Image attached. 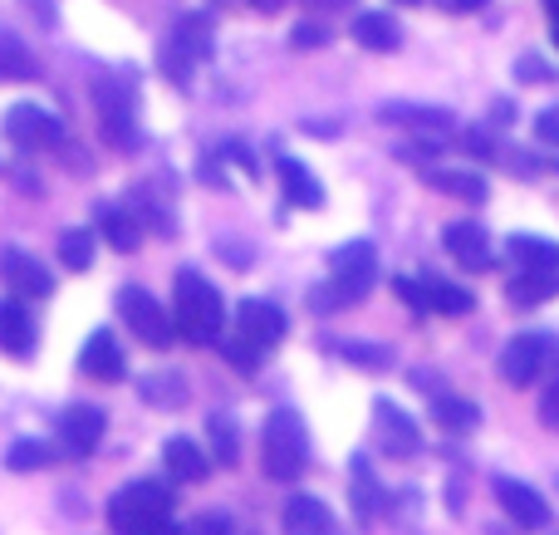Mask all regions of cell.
Segmentation results:
<instances>
[{"instance_id":"1","label":"cell","mask_w":559,"mask_h":535,"mask_svg":"<svg viewBox=\"0 0 559 535\" xmlns=\"http://www.w3.org/2000/svg\"><path fill=\"white\" fill-rule=\"evenodd\" d=\"M222 324H226V305L222 290L206 281L202 271H177V334L197 349L222 340Z\"/></svg>"},{"instance_id":"2","label":"cell","mask_w":559,"mask_h":535,"mask_svg":"<svg viewBox=\"0 0 559 535\" xmlns=\"http://www.w3.org/2000/svg\"><path fill=\"white\" fill-rule=\"evenodd\" d=\"M309 462V432L295 408H275L261 428V467L275 482H299Z\"/></svg>"},{"instance_id":"3","label":"cell","mask_w":559,"mask_h":535,"mask_svg":"<svg viewBox=\"0 0 559 535\" xmlns=\"http://www.w3.org/2000/svg\"><path fill=\"white\" fill-rule=\"evenodd\" d=\"M329 271H334V305H364L368 290L378 285V251L368 241H348L329 255Z\"/></svg>"},{"instance_id":"4","label":"cell","mask_w":559,"mask_h":535,"mask_svg":"<svg viewBox=\"0 0 559 535\" xmlns=\"http://www.w3.org/2000/svg\"><path fill=\"white\" fill-rule=\"evenodd\" d=\"M118 314H123V324L147 349H167V344L177 340V314H167L143 285H123V290H118Z\"/></svg>"},{"instance_id":"5","label":"cell","mask_w":559,"mask_h":535,"mask_svg":"<svg viewBox=\"0 0 559 535\" xmlns=\"http://www.w3.org/2000/svg\"><path fill=\"white\" fill-rule=\"evenodd\" d=\"M133 88L123 84H98V133L114 153H138V114H133Z\"/></svg>"},{"instance_id":"6","label":"cell","mask_w":559,"mask_h":535,"mask_svg":"<svg viewBox=\"0 0 559 535\" xmlns=\"http://www.w3.org/2000/svg\"><path fill=\"white\" fill-rule=\"evenodd\" d=\"M555 359V340L550 334H515L511 344L501 349V379L511 389H531Z\"/></svg>"},{"instance_id":"7","label":"cell","mask_w":559,"mask_h":535,"mask_svg":"<svg viewBox=\"0 0 559 535\" xmlns=\"http://www.w3.org/2000/svg\"><path fill=\"white\" fill-rule=\"evenodd\" d=\"M206 55H212V25H206L202 15H187L163 49L167 79H173V84H187V79H192V64H202Z\"/></svg>"},{"instance_id":"8","label":"cell","mask_w":559,"mask_h":535,"mask_svg":"<svg viewBox=\"0 0 559 535\" xmlns=\"http://www.w3.org/2000/svg\"><path fill=\"white\" fill-rule=\"evenodd\" d=\"M5 133L15 147H25V153H55L59 143H64V123H59L55 114H45L39 104H15L5 114Z\"/></svg>"},{"instance_id":"9","label":"cell","mask_w":559,"mask_h":535,"mask_svg":"<svg viewBox=\"0 0 559 535\" xmlns=\"http://www.w3.org/2000/svg\"><path fill=\"white\" fill-rule=\"evenodd\" d=\"M373 432H378L383 457H393V462L417 457V448H423V428H417L413 413H403L393 399H378L373 403Z\"/></svg>"},{"instance_id":"10","label":"cell","mask_w":559,"mask_h":535,"mask_svg":"<svg viewBox=\"0 0 559 535\" xmlns=\"http://www.w3.org/2000/svg\"><path fill=\"white\" fill-rule=\"evenodd\" d=\"M0 285H5L10 295H29V300L55 295V275H49L29 251H20V246H5V251H0Z\"/></svg>"},{"instance_id":"11","label":"cell","mask_w":559,"mask_h":535,"mask_svg":"<svg viewBox=\"0 0 559 535\" xmlns=\"http://www.w3.org/2000/svg\"><path fill=\"white\" fill-rule=\"evenodd\" d=\"M147 511H173V491H167L163 482H128V487H118L114 497H108V521H114V531H123L128 521L147 516Z\"/></svg>"},{"instance_id":"12","label":"cell","mask_w":559,"mask_h":535,"mask_svg":"<svg viewBox=\"0 0 559 535\" xmlns=\"http://www.w3.org/2000/svg\"><path fill=\"white\" fill-rule=\"evenodd\" d=\"M104 428H108L104 408H94V403H69L64 418H59V452L88 457V452L98 448V438H104Z\"/></svg>"},{"instance_id":"13","label":"cell","mask_w":559,"mask_h":535,"mask_svg":"<svg viewBox=\"0 0 559 535\" xmlns=\"http://www.w3.org/2000/svg\"><path fill=\"white\" fill-rule=\"evenodd\" d=\"M246 344H255V349H275L280 340H285V310L271 300H241L236 305V330Z\"/></svg>"},{"instance_id":"14","label":"cell","mask_w":559,"mask_h":535,"mask_svg":"<svg viewBox=\"0 0 559 535\" xmlns=\"http://www.w3.org/2000/svg\"><path fill=\"white\" fill-rule=\"evenodd\" d=\"M442 246L452 251V261L462 265V271H472V275H481V271H491V265H496L491 236H486L481 222H452L442 231Z\"/></svg>"},{"instance_id":"15","label":"cell","mask_w":559,"mask_h":535,"mask_svg":"<svg viewBox=\"0 0 559 535\" xmlns=\"http://www.w3.org/2000/svg\"><path fill=\"white\" fill-rule=\"evenodd\" d=\"M496 501H501V511L521 531H545V526H550V507H545V497L535 487H525V482L496 477Z\"/></svg>"},{"instance_id":"16","label":"cell","mask_w":559,"mask_h":535,"mask_svg":"<svg viewBox=\"0 0 559 535\" xmlns=\"http://www.w3.org/2000/svg\"><path fill=\"white\" fill-rule=\"evenodd\" d=\"M79 369H84V379H94V383H123L128 359H123V349H118L114 334L94 330L88 344H84V354H79Z\"/></svg>"},{"instance_id":"17","label":"cell","mask_w":559,"mask_h":535,"mask_svg":"<svg viewBox=\"0 0 559 535\" xmlns=\"http://www.w3.org/2000/svg\"><path fill=\"white\" fill-rule=\"evenodd\" d=\"M378 123L413 128V133L423 138V133H452L456 118L447 114V108H427V104H383L378 108Z\"/></svg>"},{"instance_id":"18","label":"cell","mask_w":559,"mask_h":535,"mask_svg":"<svg viewBox=\"0 0 559 535\" xmlns=\"http://www.w3.org/2000/svg\"><path fill=\"white\" fill-rule=\"evenodd\" d=\"M417 173H423L427 187H437V192L456 197V202H466V206H481L486 192H491L481 173H456V167H432V163H423Z\"/></svg>"},{"instance_id":"19","label":"cell","mask_w":559,"mask_h":535,"mask_svg":"<svg viewBox=\"0 0 559 535\" xmlns=\"http://www.w3.org/2000/svg\"><path fill=\"white\" fill-rule=\"evenodd\" d=\"M0 349L10 354V359H25V354H35V320H29V310L15 300H0Z\"/></svg>"},{"instance_id":"20","label":"cell","mask_w":559,"mask_h":535,"mask_svg":"<svg viewBox=\"0 0 559 535\" xmlns=\"http://www.w3.org/2000/svg\"><path fill=\"white\" fill-rule=\"evenodd\" d=\"M280 521H285V535H334V511L319 497H289Z\"/></svg>"},{"instance_id":"21","label":"cell","mask_w":559,"mask_h":535,"mask_svg":"<svg viewBox=\"0 0 559 535\" xmlns=\"http://www.w3.org/2000/svg\"><path fill=\"white\" fill-rule=\"evenodd\" d=\"M354 39L364 49H373V55H393V49L403 45V29H397V20L383 15V10H364V15H354Z\"/></svg>"},{"instance_id":"22","label":"cell","mask_w":559,"mask_h":535,"mask_svg":"<svg viewBox=\"0 0 559 535\" xmlns=\"http://www.w3.org/2000/svg\"><path fill=\"white\" fill-rule=\"evenodd\" d=\"M98 231H104L108 251H138L143 246V222L128 206H98Z\"/></svg>"},{"instance_id":"23","label":"cell","mask_w":559,"mask_h":535,"mask_svg":"<svg viewBox=\"0 0 559 535\" xmlns=\"http://www.w3.org/2000/svg\"><path fill=\"white\" fill-rule=\"evenodd\" d=\"M280 187H285V202L289 206H324V187L314 182V173H309L305 163H295V157H280Z\"/></svg>"},{"instance_id":"24","label":"cell","mask_w":559,"mask_h":535,"mask_svg":"<svg viewBox=\"0 0 559 535\" xmlns=\"http://www.w3.org/2000/svg\"><path fill=\"white\" fill-rule=\"evenodd\" d=\"M163 462H167V477H177V482H202L206 472H212V462H206V452L197 448L192 438H167Z\"/></svg>"},{"instance_id":"25","label":"cell","mask_w":559,"mask_h":535,"mask_svg":"<svg viewBox=\"0 0 559 535\" xmlns=\"http://www.w3.org/2000/svg\"><path fill=\"white\" fill-rule=\"evenodd\" d=\"M506 290H511V305L531 310V305H545L559 295V271H515Z\"/></svg>"},{"instance_id":"26","label":"cell","mask_w":559,"mask_h":535,"mask_svg":"<svg viewBox=\"0 0 559 535\" xmlns=\"http://www.w3.org/2000/svg\"><path fill=\"white\" fill-rule=\"evenodd\" d=\"M0 79H10V84L39 79V59L29 55V45L15 35V29H0Z\"/></svg>"},{"instance_id":"27","label":"cell","mask_w":559,"mask_h":535,"mask_svg":"<svg viewBox=\"0 0 559 535\" xmlns=\"http://www.w3.org/2000/svg\"><path fill=\"white\" fill-rule=\"evenodd\" d=\"M506 251H511V261L521 271H559V246L545 241V236H511Z\"/></svg>"},{"instance_id":"28","label":"cell","mask_w":559,"mask_h":535,"mask_svg":"<svg viewBox=\"0 0 559 535\" xmlns=\"http://www.w3.org/2000/svg\"><path fill=\"white\" fill-rule=\"evenodd\" d=\"M423 290H427V310H437V314H472L476 310V295L472 290H462V285H452V281H437V275H423Z\"/></svg>"},{"instance_id":"29","label":"cell","mask_w":559,"mask_h":535,"mask_svg":"<svg viewBox=\"0 0 559 535\" xmlns=\"http://www.w3.org/2000/svg\"><path fill=\"white\" fill-rule=\"evenodd\" d=\"M138 393H143L153 408H177V403L187 399V379L177 369H163V373H147L143 383H138Z\"/></svg>"},{"instance_id":"30","label":"cell","mask_w":559,"mask_h":535,"mask_svg":"<svg viewBox=\"0 0 559 535\" xmlns=\"http://www.w3.org/2000/svg\"><path fill=\"white\" fill-rule=\"evenodd\" d=\"M94 231H84V226H74V231L59 236V261H64V271L84 275L88 265H94Z\"/></svg>"},{"instance_id":"31","label":"cell","mask_w":559,"mask_h":535,"mask_svg":"<svg viewBox=\"0 0 559 535\" xmlns=\"http://www.w3.org/2000/svg\"><path fill=\"white\" fill-rule=\"evenodd\" d=\"M432 418L442 423L447 432H472L476 423H481V408H476V403H466V399H437L432 403Z\"/></svg>"},{"instance_id":"32","label":"cell","mask_w":559,"mask_h":535,"mask_svg":"<svg viewBox=\"0 0 559 535\" xmlns=\"http://www.w3.org/2000/svg\"><path fill=\"white\" fill-rule=\"evenodd\" d=\"M55 462V448L49 442H15V448L5 452V467L10 472H39Z\"/></svg>"},{"instance_id":"33","label":"cell","mask_w":559,"mask_h":535,"mask_svg":"<svg viewBox=\"0 0 559 535\" xmlns=\"http://www.w3.org/2000/svg\"><path fill=\"white\" fill-rule=\"evenodd\" d=\"M373 507H378V487H373V472H368V457H354V511L368 521Z\"/></svg>"},{"instance_id":"34","label":"cell","mask_w":559,"mask_h":535,"mask_svg":"<svg viewBox=\"0 0 559 535\" xmlns=\"http://www.w3.org/2000/svg\"><path fill=\"white\" fill-rule=\"evenodd\" d=\"M206 428H212V442H216V457L226 462V467H236V457H241V448H236V423L226 418V413H216L212 423H206Z\"/></svg>"},{"instance_id":"35","label":"cell","mask_w":559,"mask_h":535,"mask_svg":"<svg viewBox=\"0 0 559 535\" xmlns=\"http://www.w3.org/2000/svg\"><path fill=\"white\" fill-rule=\"evenodd\" d=\"M118 535H182L177 531V521H173V511H147V516H138V521H128Z\"/></svg>"},{"instance_id":"36","label":"cell","mask_w":559,"mask_h":535,"mask_svg":"<svg viewBox=\"0 0 559 535\" xmlns=\"http://www.w3.org/2000/svg\"><path fill=\"white\" fill-rule=\"evenodd\" d=\"M338 354L354 364H364V369H383L388 364V349H373V344H338Z\"/></svg>"},{"instance_id":"37","label":"cell","mask_w":559,"mask_h":535,"mask_svg":"<svg viewBox=\"0 0 559 535\" xmlns=\"http://www.w3.org/2000/svg\"><path fill=\"white\" fill-rule=\"evenodd\" d=\"M187 535H236L231 516H222V511H206V516H197L192 526H187Z\"/></svg>"},{"instance_id":"38","label":"cell","mask_w":559,"mask_h":535,"mask_svg":"<svg viewBox=\"0 0 559 535\" xmlns=\"http://www.w3.org/2000/svg\"><path fill=\"white\" fill-rule=\"evenodd\" d=\"M289 45L295 49H319V45H329V29L324 25H295L289 29Z\"/></svg>"},{"instance_id":"39","label":"cell","mask_w":559,"mask_h":535,"mask_svg":"<svg viewBox=\"0 0 559 535\" xmlns=\"http://www.w3.org/2000/svg\"><path fill=\"white\" fill-rule=\"evenodd\" d=\"M540 423L550 432H559V379L550 383V389H545V399H540Z\"/></svg>"},{"instance_id":"40","label":"cell","mask_w":559,"mask_h":535,"mask_svg":"<svg viewBox=\"0 0 559 535\" xmlns=\"http://www.w3.org/2000/svg\"><path fill=\"white\" fill-rule=\"evenodd\" d=\"M535 133H540V143L559 147V108H545V114L535 118Z\"/></svg>"},{"instance_id":"41","label":"cell","mask_w":559,"mask_h":535,"mask_svg":"<svg viewBox=\"0 0 559 535\" xmlns=\"http://www.w3.org/2000/svg\"><path fill=\"white\" fill-rule=\"evenodd\" d=\"M462 147L466 153H476V157H496V143L486 138V128H472V133L462 138Z\"/></svg>"},{"instance_id":"42","label":"cell","mask_w":559,"mask_h":535,"mask_svg":"<svg viewBox=\"0 0 559 535\" xmlns=\"http://www.w3.org/2000/svg\"><path fill=\"white\" fill-rule=\"evenodd\" d=\"M515 74H521V79H550V64H540V59H521V64H515Z\"/></svg>"},{"instance_id":"43","label":"cell","mask_w":559,"mask_h":535,"mask_svg":"<svg viewBox=\"0 0 559 535\" xmlns=\"http://www.w3.org/2000/svg\"><path fill=\"white\" fill-rule=\"evenodd\" d=\"M442 10H452V15H472V10H481L486 0H437Z\"/></svg>"},{"instance_id":"44","label":"cell","mask_w":559,"mask_h":535,"mask_svg":"<svg viewBox=\"0 0 559 535\" xmlns=\"http://www.w3.org/2000/svg\"><path fill=\"white\" fill-rule=\"evenodd\" d=\"M246 5H251V10H261V15H275V10L285 5V0H246Z\"/></svg>"},{"instance_id":"45","label":"cell","mask_w":559,"mask_h":535,"mask_svg":"<svg viewBox=\"0 0 559 535\" xmlns=\"http://www.w3.org/2000/svg\"><path fill=\"white\" fill-rule=\"evenodd\" d=\"M305 5H314V10H344L348 0H305Z\"/></svg>"},{"instance_id":"46","label":"cell","mask_w":559,"mask_h":535,"mask_svg":"<svg viewBox=\"0 0 559 535\" xmlns=\"http://www.w3.org/2000/svg\"><path fill=\"white\" fill-rule=\"evenodd\" d=\"M397 5H417V0H397Z\"/></svg>"}]
</instances>
